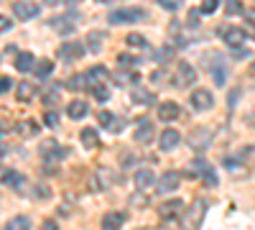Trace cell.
Masks as SVG:
<instances>
[{
  "label": "cell",
  "mask_w": 255,
  "mask_h": 230,
  "mask_svg": "<svg viewBox=\"0 0 255 230\" xmlns=\"http://www.w3.org/2000/svg\"><path fill=\"white\" fill-rule=\"evenodd\" d=\"M217 8H220V0H204L199 10H202V13H215Z\"/></svg>",
  "instance_id": "obj_42"
},
{
  "label": "cell",
  "mask_w": 255,
  "mask_h": 230,
  "mask_svg": "<svg viewBox=\"0 0 255 230\" xmlns=\"http://www.w3.org/2000/svg\"><path fill=\"white\" fill-rule=\"evenodd\" d=\"M225 77H227V64L222 61V56H217V64L212 67V79H215V85H225Z\"/></svg>",
  "instance_id": "obj_23"
},
{
  "label": "cell",
  "mask_w": 255,
  "mask_h": 230,
  "mask_svg": "<svg viewBox=\"0 0 255 230\" xmlns=\"http://www.w3.org/2000/svg\"><path fill=\"white\" fill-rule=\"evenodd\" d=\"M222 38H225V44L230 46V49H240L243 44H245V38H248V33L243 31V28H225L222 31Z\"/></svg>",
  "instance_id": "obj_11"
},
{
  "label": "cell",
  "mask_w": 255,
  "mask_h": 230,
  "mask_svg": "<svg viewBox=\"0 0 255 230\" xmlns=\"http://www.w3.org/2000/svg\"><path fill=\"white\" fill-rule=\"evenodd\" d=\"M84 54V46L79 44V41H69V44H61L59 46V59L67 61V64H72V61H79Z\"/></svg>",
  "instance_id": "obj_6"
},
{
  "label": "cell",
  "mask_w": 255,
  "mask_h": 230,
  "mask_svg": "<svg viewBox=\"0 0 255 230\" xmlns=\"http://www.w3.org/2000/svg\"><path fill=\"white\" fill-rule=\"evenodd\" d=\"M248 18H250V23H255V8H253V10L248 13Z\"/></svg>",
  "instance_id": "obj_48"
},
{
  "label": "cell",
  "mask_w": 255,
  "mask_h": 230,
  "mask_svg": "<svg viewBox=\"0 0 255 230\" xmlns=\"http://www.w3.org/2000/svg\"><path fill=\"white\" fill-rule=\"evenodd\" d=\"M33 72H36V77H41V79H44V77H49V74L54 72V64H51L49 59H41V61H36Z\"/></svg>",
  "instance_id": "obj_30"
},
{
  "label": "cell",
  "mask_w": 255,
  "mask_h": 230,
  "mask_svg": "<svg viewBox=\"0 0 255 230\" xmlns=\"http://www.w3.org/2000/svg\"><path fill=\"white\" fill-rule=\"evenodd\" d=\"M181 213H184V202H181V200L163 202V205L158 207V215H161V220H163V223H176Z\"/></svg>",
  "instance_id": "obj_4"
},
{
  "label": "cell",
  "mask_w": 255,
  "mask_h": 230,
  "mask_svg": "<svg viewBox=\"0 0 255 230\" xmlns=\"http://www.w3.org/2000/svg\"><path fill=\"white\" fill-rule=\"evenodd\" d=\"M199 13H202V10H191V13H189V26H191V28L199 26Z\"/></svg>",
  "instance_id": "obj_45"
},
{
  "label": "cell",
  "mask_w": 255,
  "mask_h": 230,
  "mask_svg": "<svg viewBox=\"0 0 255 230\" xmlns=\"http://www.w3.org/2000/svg\"><path fill=\"white\" fill-rule=\"evenodd\" d=\"M13 13L20 20H31V18H36L41 13V8L36 3H28V0H18V3H13Z\"/></svg>",
  "instance_id": "obj_9"
},
{
  "label": "cell",
  "mask_w": 255,
  "mask_h": 230,
  "mask_svg": "<svg viewBox=\"0 0 255 230\" xmlns=\"http://www.w3.org/2000/svg\"><path fill=\"white\" fill-rule=\"evenodd\" d=\"M5 228H8V230H26V228H31V220L23 218V215H18V218H10V220L5 223Z\"/></svg>",
  "instance_id": "obj_32"
},
{
  "label": "cell",
  "mask_w": 255,
  "mask_h": 230,
  "mask_svg": "<svg viewBox=\"0 0 255 230\" xmlns=\"http://www.w3.org/2000/svg\"><path fill=\"white\" fill-rule=\"evenodd\" d=\"M10 26H13V23H10V18H5V15L0 18V31H3V33H5V31H10Z\"/></svg>",
  "instance_id": "obj_47"
},
{
  "label": "cell",
  "mask_w": 255,
  "mask_h": 230,
  "mask_svg": "<svg viewBox=\"0 0 255 230\" xmlns=\"http://www.w3.org/2000/svg\"><path fill=\"white\" fill-rule=\"evenodd\" d=\"M82 143L87 146V149H97V146H100L97 131H95V128H84V131H82Z\"/></svg>",
  "instance_id": "obj_27"
},
{
  "label": "cell",
  "mask_w": 255,
  "mask_h": 230,
  "mask_svg": "<svg viewBox=\"0 0 255 230\" xmlns=\"http://www.w3.org/2000/svg\"><path fill=\"white\" fill-rule=\"evenodd\" d=\"M207 213V200H197V210H191L189 213V225H202V218Z\"/></svg>",
  "instance_id": "obj_24"
},
{
  "label": "cell",
  "mask_w": 255,
  "mask_h": 230,
  "mask_svg": "<svg viewBox=\"0 0 255 230\" xmlns=\"http://www.w3.org/2000/svg\"><path fill=\"white\" fill-rule=\"evenodd\" d=\"M153 56L161 61V64H166V61L174 56V49H171V46H161V49H156V51H153Z\"/></svg>",
  "instance_id": "obj_39"
},
{
  "label": "cell",
  "mask_w": 255,
  "mask_h": 230,
  "mask_svg": "<svg viewBox=\"0 0 255 230\" xmlns=\"http://www.w3.org/2000/svg\"><path fill=\"white\" fill-rule=\"evenodd\" d=\"M125 44L130 46V49H138V51H140V49H145V46H148V41H145V36H143V33H130V36L125 38Z\"/></svg>",
  "instance_id": "obj_31"
},
{
  "label": "cell",
  "mask_w": 255,
  "mask_h": 230,
  "mask_svg": "<svg viewBox=\"0 0 255 230\" xmlns=\"http://www.w3.org/2000/svg\"><path fill=\"white\" fill-rule=\"evenodd\" d=\"M133 179H135V187H138V190H151V187L156 184V179H153V172H151V169H138Z\"/></svg>",
  "instance_id": "obj_19"
},
{
  "label": "cell",
  "mask_w": 255,
  "mask_h": 230,
  "mask_svg": "<svg viewBox=\"0 0 255 230\" xmlns=\"http://www.w3.org/2000/svg\"><path fill=\"white\" fill-rule=\"evenodd\" d=\"M181 143V133L174 131V128H166L158 138V146H161V151H174L176 146Z\"/></svg>",
  "instance_id": "obj_13"
},
{
  "label": "cell",
  "mask_w": 255,
  "mask_h": 230,
  "mask_svg": "<svg viewBox=\"0 0 255 230\" xmlns=\"http://www.w3.org/2000/svg\"><path fill=\"white\" fill-rule=\"evenodd\" d=\"M100 123H102L110 133H120V131H123V120L115 118V115L108 113V110H102V113H100Z\"/></svg>",
  "instance_id": "obj_18"
},
{
  "label": "cell",
  "mask_w": 255,
  "mask_h": 230,
  "mask_svg": "<svg viewBox=\"0 0 255 230\" xmlns=\"http://www.w3.org/2000/svg\"><path fill=\"white\" fill-rule=\"evenodd\" d=\"M118 64L125 67V69H130V67L138 64V61H135V56H130V54H120V56H118Z\"/></svg>",
  "instance_id": "obj_40"
},
{
  "label": "cell",
  "mask_w": 255,
  "mask_h": 230,
  "mask_svg": "<svg viewBox=\"0 0 255 230\" xmlns=\"http://www.w3.org/2000/svg\"><path fill=\"white\" fill-rule=\"evenodd\" d=\"M225 166H227V172H230L232 177H235V174H238V177H245V174H248V169H240V166H243L240 161H232V159H227V161H225Z\"/></svg>",
  "instance_id": "obj_37"
},
{
  "label": "cell",
  "mask_w": 255,
  "mask_h": 230,
  "mask_svg": "<svg viewBox=\"0 0 255 230\" xmlns=\"http://www.w3.org/2000/svg\"><path fill=\"white\" fill-rule=\"evenodd\" d=\"M115 182H120L118 172L108 169V166H100V169L95 172V184H97V190H105V187H113Z\"/></svg>",
  "instance_id": "obj_10"
},
{
  "label": "cell",
  "mask_w": 255,
  "mask_h": 230,
  "mask_svg": "<svg viewBox=\"0 0 255 230\" xmlns=\"http://www.w3.org/2000/svg\"><path fill=\"white\" fill-rule=\"evenodd\" d=\"M253 72H255V64H253Z\"/></svg>",
  "instance_id": "obj_50"
},
{
  "label": "cell",
  "mask_w": 255,
  "mask_h": 230,
  "mask_svg": "<svg viewBox=\"0 0 255 230\" xmlns=\"http://www.w3.org/2000/svg\"><path fill=\"white\" fill-rule=\"evenodd\" d=\"M181 3H184V0H158V5L166 8V10H179Z\"/></svg>",
  "instance_id": "obj_41"
},
{
  "label": "cell",
  "mask_w": 255,
  "mask_h": 230,
  "mask_svg": "<svg viewBox=\"0 0 255 230\" xmlns=\"http://www.w3.org/2000/svg\"><path fill=\"white\" fill-rule=\"evenodd\" d=\"M41 156H44L46 161H59V159L67 156V149L56 141H44L41 143Z\"/></svg>",
  "instance_id": "obj_8"
},
{
  "label": "cell",
  "mask_w": 255,
  "mask_h": 230,
  "mask_svg": "<svg viewBox=\"0 0 255 230\" xmlns=\"http://www.w3.org/2000/svg\"><path fill=\"white\" fill-rule=\"evenodd\" d=\"M84 82H87V74H74V77L67 79V87L74 90V92H79V90H84Z\"/></svg>",
  "instance_id": "obj_33"
},
{
  "label": "cell",
  "mask_w": 255,
  "mask_h": 230,
  "mask_svg": "<svg viewBox=\"0 0 255 230\" xmlns=\"http://www.w3.org/2000/svg\"><path fill=\"white\" fill-rule=\"evenodd\" d=\"M49 3H51V5H56V0H49Z\"/></svg>",
  "instance_id": "obj_49"
},
{
  "label": "cell",
  "mask_w": 255,
  "mask_h": 230,
  "mask_svg": "<svg viewBox=\"0 0 255 230\" xmlns=\"http://www.w3.org/2000/svg\"><path fill=\"white\" fill-rule=\"evenodd\" d=\"M36 67V56L31 54V51H20L18 56H15V69L18 72H31Z\"/></svg>",
  "instance_id": "obj_20"
},
{
  "label": "cell",
  "mask_w": 255,
  "mask_h": 230,
  "mask_svg": "<svg viewBox=\"0 0 255 230\" xmlns=\"http://www.w3.org/2000/svg\"><path fill=\"white\" fill-rule=\"evenodd\" d=\"M130 100H133V105H153V102H156V95H153L151 90H145L143 85H133Z\"/></svg>",
  "instance_id": "obj_12"
},
{
  "label": "cell",
  "mask_w": 255,
  "mask_h": 230,
  "mask_svg": "<svg viewBox=\"0 0 255 230\" xmlns=\"http://www.w3.org/2000/svg\"><path fill=\"white\" fill-rule=\"evenodd\" d=\"M59 87L56 85H49L46 90H44V102H46V105H51V102H59Z\"/></svg>",
  "instance_id": "obj_36"
},
{
  "label": "cell",
  "mask_w": 255,
  "mask_h": 230,
  "mask_svg": "<svg viewBox=\"0 0 255 230\" xmlns=\"http://www.w3.org/2000/svg\"><path fill=\"white\" fill-rule=\"evenodd\" d=\"M44 123L49 125V128H56V125H59V115H56L54 110H46V115H44Z\"/></svg>",
  "instance_id": "obj_43"
},
{
  "label": "cell",
  "mask_w": 255,
  "mask_h": 230,
  "mask_svg": "<svg viewBox=\"0 0 255 230\" xmlns=\"http://www.w3.org/2000/svg\"><path fill=\"white\" fill-rule=\"evenodd\" d=\"M125 220H128V215H125L123 210L105 213V215H102V228H108V230H113V228H123Z\"/></svg>",
  "instance_id": "obj_16"
},
{
  "label": "cell",
  "mask_w": 255,
  "mask_h": 230,
  "mask_svg": "<svg viewBox=\"0 0 255 230\" xmlns=\"http://www.w3.org/2000/svg\"><path fill=\"white\" fill-rule=\"evenodd\" d=\"M67 115H69L72 120H82L84 115H87V102H82V100H74V102H69Z\"/></svg>",
  "instance_id": "obj_22"
},
{
  "label": "cell",
  "mask_w": 255,
  "mask_h": 230,
  "mask_svg": "<svg viewBox=\"0 0 255 230\" xmlns=\"http://www.w3.org/2000/svg\"><path fill=\"white\" fill-rule=\"evenodd\" d=\"M33 95H36V90H33V85H31V82H18V85H15V97H18L20 102L31 100Z\"/></svg>",
  "instance_id": "obj_25"
},
{
  "label": "cell",
  "mask_w": 255,
  "mask_h": 230,
  "mask_svg": "<svg viewBox=\"0 0 255 230\" xmlns=\"http://www.w3.org/2000/svg\"><path fill=\"white\" fill-rule=\"evenodd\" d=\"M204 184H207V187H217V174H215V169H209V172L204 174Z\"/></svg>",
  "instance_id": "obj_44"
},
{
  "label": "cell",
  "mask_w": 255,
  "mask_h": 230,
  "mask_svg": "<svg viewBox=\"0 0 255 230\" xmlns=\"http://www.w3.org/2000/svg\"><path fill=\"white\" fill-rule=\"evenodd\" d=\"M49 26H51L54 31H59V33H72V31H74L72 18H54V20H49Z\"/></svg>",
  "instance_id": "obj_26"
},
{
  "label": "cell",
  "mask_w": 255,
  "mask_h": 230,
  "mask_svg": "<svg viewBox=\"0 0 255 230\" xmlns=\"http://www.w3.org/2000/svg\"><path fill=\"white\" fill-rule=\"evenodd\" d=\"M225 13L227 15H240V13H245V8H243L240 0H225Z\"/></svg>",
  "instance_id": "obj_34"
},
{
  "label": "cell",
  "mask_w": 255,
  "mask_h": 230,
  "mask_svg": "<svg viewBox=\"0 0 255 230\" xmlns=\"http://www.w3.org/2000/svg\"><path fill=\"white\" fill-rule=\"evenodd\" d=\"M133 138L138 141V143H148L153 138V123L151 120H138V125H135V133H133Z\"/></svg>",
  "instance_id": "obj_15"
},
{
  "label": "cell",
  "mask_w": 255,
  "mask_h": 230,
  "mask_svg": "<svg viewBox=\"0 0 255 230\" xmlns=\"http://www.w3.org/2000/svg\"><path fill=\"white\" fill-rule=\"evenodd\" d=\"M113 74H110V69L108 67H102V64H95L90 72H87V82H90V90L95 87V85H102V82H108Z\"/></svg>",
  "instance_id": "obj_14"
},
{
  "label": "cell",
  "mask_w": 255,
  "mask_h": 230,
  "mask_svg": "<svg viewBox=\"0 0 255 230\" xmlns=\"http://www.w3.org/2000/svg\"><path fill=\"white\" fill-rule=\"evenodd\" d=\"M189 102H191V108H194V110L204 113V110H209L212 105H215V97H212L209 90H194L189 95Z\"/></svg>",
  "instance_id": "obj_5"
},
{
  "label": "cell",
  "mask_w": 255,
  "mask_h": 230,
  "mask_svg": "<svg viewBox=\"0 0 255 230\" xmlns=\"http://www.w3.org/2000/svg\"><path fill=\"white\" fill-rule=\"evenodd\" d=\"M102 41H105V33H102V31H90V36H87V49L100 51V49H102Z\"/></svg>",
  "instance_id": "obj_29"
},
{
  "label": "cell",
  "mask_w": 255,
  "mask_h": 230,
  "mask_svg": "<svg viewBox=\"0 0 255 230\" xmlns=\"http://www.w3.org/2000/svg\"><path fill=\"white\" fill-rule=\"evenodd\" d=\"M197 82V69L189 64V61H179L174 67V74H171V85L174 87H189Z\"/></svg>",
  "instance_id": "obj_1"
},
{
  "label": "cell",
  "mask_w": 255,
  "mask_h": 230,
  "mask_svg": "<svg viewBox=\"0 0 255 230\" xmlns=\"http://www.w3.org/2000/svg\"><path fill=\"white\" fill-rule=\"evenodd\" d=\"M179 113H181V108L176 105V102H161V105H158V120H163V123L176 120Z\"/></svg>",
  "instance_id": "obj_17"
},
{
  "label": "cell",
  "mask_w": 255,
  "mask_h": 230,
  "mask_svg": "<svg viewBox=\"0 0 255 230\" xmlns=\"http://www.w3.org/2000/svg\"><path fill=\"white\" fill-rule=\"evenodd\" d=\"M18 133L20 136H36L38 133V125L33 120H23V123H20V128H18Z\"/></svg>",
  "instance_id": "obj_35"
},
{
  "label": "cell",
  "mask_w": 255,
  "mask_h": 230,
  "mask_svg": "<svg viewBox=\"0 0 255 230\" xmlns=\"http://www.w3.org/2000/svg\"><path fill=\"white\" fill-rule=\"evenodd\" d=\"M212 138H215V131L207 128V125H197V128L189 133V143H191V149H197V151H204L212 143Z\"/></svg>",
  "instance_id": "obj_2"
},
{
  "label": "cell",
  "mask_w": 255,
  "mask_h": 230,
  "mask_svg": "<svg viewBox=\"0 0 255 230\" xmlns=\"http://www.w3.org/2000/svg\"><path fill=\"white\" fill-rule=\"evenodd\" d=\"M10 85H15V82H13L10 77H3V79H0V92H8Z\"/></svg>",
  "instance_id": "obj_46"
},
{
  "label": "cell",
  "mask_w": 255,
  "mask_h": 230,
  "mask_svg": "<svg viewBox=\"0 0 255 230\" xmlns=\"http://www.w3.org/2000/svg\"><path fill=\"white\" fill-rule=\"evenodd\" d=\"M179 182H181V174H179V172H166V174L156 182V192H158V195L174 192V190H179Z\"/></svg>",
  "instance_id": "obj_7"
},
{
  "label": "cell",
  "mask_w": 255,
  "mask_h": 230,
  "mask_svg": "<svg viewBox=\"0 0 255 230\" xmlns=\"http://www.w3.org/2000/svg\"><path fill=\"white\" fill-rule=\"evenodd\" d=\"M189 166H191V169H189V174H191V177H199V179H204V174H207V172L212 169V166H209L207 161H202V159H197V161H191Z\"/></svg>",
  "instance_id": "obj_28"
},
{
  "label": "cell",
  "mask_w": 255,
  "mask_h": 230,
  "mask_svg": "<svg viewBox=\"0 0 255 230\" xmlns=\"http://www.w3.org/2000/svg\"><path fill=\"white\" fill-rule=\"evenodd\" d=\"M92 95L100 100V102H105V100H108L110 97V90H108V82H102V85H95L92 87Z\"/></svg>",
  "instance_id": "obj_38"
},
{
  "label": "cell",
  "mask_w": 255,
  "mask_h": 230,
  "mask_svg": "<svg viewBox=\"0 0 255 230\" xmlns=\"http://www.w3.org/2000/svg\"><path fill=\"white\" fill-rule=\"evenodd\" d=\"M3 184L10 187V190H23L26 179H23V174H18V172H13V169H5V172H3Z\"/></svg>",
  "instance_id": "obj_21"
},
{
  "label": "cell",
  "mask_w": 255,
  "mask_h": 230,
  "mask_svg": "<svg viewBox=\"0 0 255 230\" xmlns=\"http://www.w3.org/2000/svg\"><path fill=\"white\" fill-rule=\"evenodd\" d=\"M140 18H145L143 8H123V10H113L110 13V23L123 26V23H133V20H140Z\"/></svg>",
  "instance_id": "obj_3"
}]
</instances>
